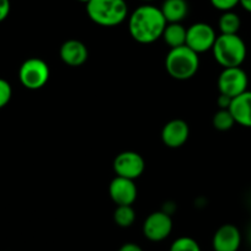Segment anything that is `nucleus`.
<instances>
[{"label":"nucleus","instance_id":"f257e3e1","mask_svg":"<svg viewBox=\"0 0 251 251\" xmlns=\"http://www.w3.org/2000/svg\"><path fill=\"white\" fill-rule=\"evenodd\" d=\"M166 23L160 8L144 4L128 16V31L131 37L142 45H149L163 36Z\"/></svg>","mask_w":251,"mask_h":251},{"label":"nucleus","instance_id":"f03ea898","mask_svg":"<svg viewBox=\"0 0 251 251\" xmlns=\"http://www.w3.org/2000/svg\"><path fill=\"white\" fill-rule=\"evenodd\" d=\"M86 14L96 25L115 27L128 18L126 0H90L86 4Z\"/></svg>","mask_w":251,"mask_h":251},{"label":"nucleus","instance_id":"7ed1b4c3","mask_svg":"<svg viewBox=\"0 0 251 251\" xmlns=\"http://www.w3.org/2000/svg\"><path fill=\"white\" fill-rule=\"evenodd\" d=\"M200 68V57L187 46L170 48L165 57V69L175 80L194 78Z\"/></svg>","mask_w":251,"mask_h":251},{"label":"nucleus","instance_id":"20e7f679","mask_svg":"<svg viewBox=\"0 0 251 251\" xmlns=\"http://www.w3.org/2000/svg\"><path fill=\"white\" fill-rule=\"evenodd\" d=\"M213 57L223 68L240 67L248 54L245 42L239 35H219L214 42Z\"/></svg>","mask_w":251,"mask_h":251},{"label":"nucleus","instance_id":"39448f33","mask_svg":"<svg viewBox=\"0 0 251 251\" xmlns=\"http://www.w3.org/2000/svg\"><path fill=\"white\" fill-rule=\"evenodd\" d=\"M50 67L43 59L37 57L28 58L19 69V79L23 86L28 90L42 89L50 80Z\"/></svg>","mask_w":251,"mask_h":251},{"label":"nucleus","instance_id":"423d86ee","mask_svg":"<svg viewBox=\"0 0 251 251\" xmlns=\"http://www.w3.org/2000/svg\"><path fill=\"white\" fill-rule=\"evenodd\" d=\"M217 85L219 94L234 99L248 90L249 76L241 67L223 68L218 76Z\"/></svg>","mask_w":251,"mask_h":251},{"label":"nucleus","instance_id":"0eeeda50","mask_svg":"<svg viewBox=\"0 0 251 251\" xmlns=\"http://www.w3.org/2000/svg\"><path fill=\"white\" fill-rule=\"evenodd\" d=\"M216 40L217 33L209 24L196 23L187 27L186 46L195 50L197 54L212 50Z\"/></svg>","mask_w":251,"mask_h":251},{"label":"nucleus","instance_id":"6e6552de","mask_svg":"<svg viewBox=\"0 0 251 251\" xmlns=\"http://www.w3.org/2000/svg\"><path fill=\"white\" fill-rule=\"evenodd\" d=\"M173 219L164 211H156L149 214L143 223V234L149 241L159 243L165 240L173 231Z\"/></svg>","mask_w":251,"mask_h":251},{"label":"nucleus","instance_id":"1a4fd4ad","mask_svg":"<svg viewBox=\"0 0 251 251\" xmlns=\"http://www.w3.org/2000/svg\"><path fill=\"white\" fill-rule=\"evenodd\" d=\"M144 169H146V161L143 156L137 151H122L116 155L113 160V170L116 175L129 180L138 178L144 173Z\"/></svg>","mask_w":251,"mask_h":251},{"label":"nucleus","instance_id":"9d476101","mask_svg":"<svg viewBox=\"0 0 251 251\" xmlns=\"http://www.w3.org/2000/svg\"><path fill=\"white\" fill-rule=\"evenodd\" d=\"M108 194L117 206H132L138 196V190L134 180L116 176L108 186Z\"/></svg>","mask_w":251,"mask_h":251},{"label":"nucleus","instance_id":"9b49d317","mask_svg":"<svg viewBox=\"0 0 251 251\" xmlns=\"http://www.w3.org/2000/svg\"><path fill=\"white\" fill-rule=\"evenodd\" d=\"M241 245V233L234 224H223L214 233L212 246L214 251H238Z\"/></svg>","mask_w":251,"mask_h":251},{"label":"nucleus","instance_id":"f8f14e48","mask_svg":"<svg viewBox=\"0 0 251 251\" xmlns=\"http://www.w3.org/2000/svg\"><path fill=\"white\" fill-rule=\"evenodd\" d=\"M190 137V127L187 122L180 118L169 121L161 129V141L169 148H180Z\"/></svg>","mask_w":251,"mask_h":251},{"label":"nucleus","instance_id":"ddd939ff","mask_svg":"<svg viewBox=\"0 0 251 251\" xmlns=\"http://www.w3.org/2000/svg\"><path fill=\"white\" fill-rule=\"evenodd\" d=\"M59 57L69 67H80L88 60V47L79 40H68L60 46Z\"/></svg>","mask_w":251,"mask_h":251},{"label":"nucleus","instance_id":"4468645a","mask_svg":"<svg viewBox=\"0 0 251 251\" xmlns=\"http://www.w3.org/2000/svg\"><path fill=\"white\" fill-rule=\"evenodd\" d=\"M229 111L235 123L246 128H251V91L246 90L245 93L234 98Z\"/></svg>","mask_w":251,"mask_h":251},{"label":"nucleus","instance_id":"2eb2a0df","mask_svg":"<svg viewBox=\"0 0 251 251\" xmlns=\"http://www.w3.org/2000/svg\"><path fill=\"white\" fill-rule=\"evenodd\" d=\"M166 23H182L188 14V4L186 0H164L160 8Z\"/></svg>","mask_w":251,"mask_h":251},{"label":"nucleus","instance_id":"dca6fc26","mask_svg":"<svg viewBox=\"0 0 251 251\" xmlns=\"http://www.w3.org/2000/svg\"><path fill=\"white\" fill-rule=\"evenodd\" d=\"M186 33H187V28L181 23L168 24L161 38L169 47L176 48L186 45Z\"/></svg>","mask_w":251,"mask_h":251},{"label":"nucleus","instance_id":"f3484780","mask_svg":"<svg viewBox=\"0 0 251 251\" xmlns=\"http://www.w3.org/2000/svg\"><path fill=\"white\" fill-rule=\"evenodd\" d=\"M241 20L236 13L224 11L218 20V28L222 35H238L240 30Z\"/></svg>","mask_w":251,"mask_h":251},{"label":"nucleus","instance_id":"a211bd4d","mask_svg":"<svg viewBox=\"0 0 251 251\" xmlns=\"http://www.w3.org/2000/svg\"><path fill=\"white\" fill-rule=\"evenodd\" d=\"M113 221L121 228H128L136 221V211L132 206H117L113 212Z\"/></svg>","mask_w":251,"mask_h":251},{"label":"nucleus","instance_id":"6ab92c4d","mask_svg":"<svg viewBox=\"0 0 251 251\" xmlns=\"http://www.w3.org/2000/svg\"><path fill=\"white\" fill-rule=\"evenodd\" d=\"M212 123H213V127L216 129L221 132H226L233 128V126L235 125V121H234L229 110H218L214 113Z\"/></svg>","mask_w":251,"mask_h":251},{"label":"nucleus","instance_id":"aec40b11","mask_svg":"<svg viewBox=\"0 0 251 251\" xmlns=\"http://www.w3.org/2000/svg\"><path fill=\"white\" fill-rule=\"evenodd\" d=\"M169 251H201V248L191 236H180L173 241Z\"/></svg>","mask_w":251,"mask_h":251},{"label":"nucleus","instance_id":"412c9836","mask_svg":"<svg viewBox=\"0 0 251 251\" xmlns=\"http://www.w3.org/2000/svg\"><path fill=\"white\" fill-rule=\"evenodd\" d=\"M13 96V89L10 83L5 79L0 78V108L5 107L11 100Z\"/></svg>","mask_w":251,"mask_h":251},{"label":"nucleus","instance_id":"4be33fe9","mask_svg":"<svg viewBox=\"0 0 251 251\" xmlns=\"http://www.w3.org/2000/svg\"><path fill=\"white\" fill-rule=\"evenodd\" d=\"M209 3L214 9L224 13V11H231L234 8H236L240 0H209Z\"/></svg>","mask_w":251,"mask_h":251},{"label":"nucleus","instance_id":"5701e85b","mask_svg":"<svg viewBox=\"0 0 251 251\" xmlns=\"http://www.w3.org/2000/svg\"><path fill=\"white\" fill-rule=\"evenodd\" d=\"M10 0H0V23L5 20L10 14Z\"/></svg>","mask_w":251,"mask_h":251},{"label":"nucleus","instance_id":"b1692460","mask_svg":"<svg viewBox=\"0 0 251 251\" xmlns=\"http://www.w3.org/2000/svg\"><path fill=\"white\" fill-rule=\"evenodd\" d=\"M231 100H233V99L229 98V96L223 95V94H219L218 99H217V103H218L219 110H229Z\"/></svg>","mask_w":251,"mask_h":251},{"label":"nucleus","instance_id":"393cba45","mask_svg":"<svg viewBox=\"0 0 251 251\" xmlns=\"http://www.w3.org/2000/svg\"><path fill=\"white\" fill-rule=\"evenodd\" d=\"M118 251H143V249L136 243H126L118 249Z\"/></svg>","mask_w":251,"mask_h":251},{"label":"nucleus","instance_id":"a878e982","mask_svg":"<svg viewBox=\"0 0 251 251\" xmlns=\"http://www.w3.org/2000/svg\"><path fill=\"white\" fill-rule=\"evenodd\" d=\"M239 5H241V8H243L244 10L251 14V0H240Z\"/></svg>","mask_w":251,"mask_h":251},{"label":"nucleus","instance_id":"bb28decb","mask_svg":"<svg viewBox=\"0 0 251 251\" xmlns=\"http://www.w3.org/2000/svg\"><path fill=\"white\" fill-rule=\"evenodd\" d=\"M78 1H80V3H84V4H88L90 0H78Z\"/></svg>","mask_w":251,"mask_h":251},{"label":"nucleus","instance_id":"cd10ccee","mask_svg":"<svg viewBox=\"0 0 251 251\" xmlns=\"http://www.w3.org/2000/svg\"><path fill=\"white\" fill-rule=\"evenodd\" d=\"M142 1H144V3H151V1H154V0H142Z\"/></svg>","mask_w":251,"mask_h":251},{"label":"nucleus","instance_id":"c85d7f7f","mask_svg":"<svg viewBox=\"0 0 251 251\" xmlns=\"http://www.w3.org/2000/svg\"><path fill=\"white\" fill-rule=\"evenodd\" d=\"M250 240H251V230H250Z\"/></svg>","mask_w":251,"mask_h":251}]
</instances>
